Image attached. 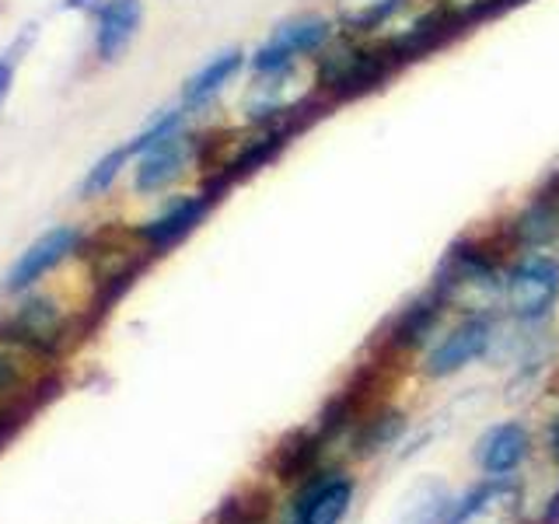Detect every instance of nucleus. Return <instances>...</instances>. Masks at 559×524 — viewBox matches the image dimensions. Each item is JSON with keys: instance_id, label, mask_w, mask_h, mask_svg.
I'll list each match as a JSON object with an SVG mask.
<instances>
[{"instance_id": "7ed1b4c3", "label": "nucleus", "mask_w": 559, "mask_h": 524, "mask_svg": "<svg viewBox=\"0 0 559 524\" xmlns=\"http://www.w3.org/2000/svg\"><path fill=\"white\" fill-rule=\"evenodd\" d=\"M395 67L399 60L392 57L389 46H381V49L346 46V49L325 52L319 63V81L325 92H332L336 98H357L371 92V87H378Z\"/></svg>"}, {"instance_id": "2eb2a0df", "label": "nucleus", "mask_w": 559, "mask_h": 524, "mask_svg": "<svg viewBox=\"0 0 559 524\" xmlns=\"http://www.w3.org/2000/svg\"><path fill=\"white\" fill-rule=\"evenodd\" d=\"M444 308H448L444 294L437 290V287H430L424 297H416V301L395 319L392 343H395L399 349H409V346H416V343H424V340H427V332L433 329L437 319H441V311H444Z\"/></svg>"}, {"instance_id": "9d476101", "label": "nucleus", "mask_w": 559, "mask_h": 524, "mask_svg": "<svg viewBox=\"0 0 559 524\" xmlns=\"http://www.w3.org/2000/svg\"><path fill=\"white\" fill-rule=\"evenodd\" d=\"M140 22H144V4L140 0H105L98 11L95 46L102 60H119L136 39Z\"/></svg>"}, {"instance_id": "f8f14e48", "label": "nucleus", "mask_w": 559, "mask_h": 524, "mask_svg": "<svg viewBox=\"0 0 559 524\" xmlns=\"http://www.w3.org/2000/svg\"><path fill=\"white\" fill-rule=\"evenodd\" d=\"M210 203L214 196H186V200H175L165 214H157L154 221H147L140 227V238H144L151 249H168V245L182 241L192 227H197L206 214H210Z\"/></svg>"}, {"instance_id": "1a4fd4ad", "label": "nucleus", "mask_w": 559, "mask_h": 524, "mask_svg": "<svg viewBox=\"0 0 559 524\" xmlns=\"http://www.w3.org/2000/svg\"><path fill=\"white\" fill-rule=\"evenodd\" d=\"M354 503V479L349 476H325L305 486L297 497L290 524H340Z\"/></svg>"}, {"instance_id": "423d86ee", "label": "nucleus", "mask_w": 559, "mask_h": 524, "mask_svg": "<svg viewBox=\"0 0 559 524\" xmlns=\"http://www.w3.org/2000/svg\"><path fill=\"white\" fill-rule=\"evenodd\" d=\"M489 343H493V322L486 314H468V319L451 329L448 336L430 349L427 357V374L430 378H448L454 371H462L472 360H479Z\"/></svg>"}, {"instance_id": "39448f33", "label": "nucleus", "mask_w": 559, "mask_h": 524, "mask_svg": "<svg viewBox=\"0 0 559 524\" xmlns=\"http://www.w3.org/2000/svg\"><path fill=\"white\" fill-rule=\"evenodd\" d=\"M0 336L25 349L49 354V349H57L63 340V319L49 297H25V301L0 322Z\"/></svg>"}, {"instance_id": "dca6fc26", "label": "nucleus", "mask_w": 559, "mask_h": 524, "mask_svg": "<svg viewBox=\"0 0 559 524\" xmlns=\"http://www.w3.org/2000/svg\"><path fill=\"white\" fill-rule=\"evenodd\" d=\"M514 238L532 252H546L559 238V200L542 196L514 221Z\"/></svg>"}, {"instance_id": "412c9836", "label": "nucleus", "mask_w": 559, "mask_h": 524, "mask_svg": "<svg viewBox=\"0 0 559 524\" xmlns=\"http://www.w3.org/2000/svg\"><path fill=\"white\" fill-rule=\"evenodd\" d=\"M14 381H17L14 364H11L8 357H0V392H11V389H14Z\"/></svg>"}, {"instance_id": "4be33fe9", "label": "nucleus", "mask_w": 559, "mask_h": 524, "mask_svg": "<svg viewBox=\"0 0 559 524\" xmlns=\"http://www.w3.org/2000/svg\"><path fill=\"white\" fill-rule=\"evenodd\" d=\"M556 448H559V433H556ZM552 517H559V493H556V500H552Z\"/></svg>"}, {"instance_id": "f3484780", "label": "nucleus", "mask_w": 559, "mask_h": 524, "mask_svg": "<svg viewBox=\"0 0 559 524\" xmlns=\"http://www.w3.org/2000/svg\"><path fill=\"white\" fill-rule=\"evenodd\" d=\"M402 8V0H336L340 25L349 32H371Z\"/></svg>"}, {"instance_id": "0eeeda50", "label": "nucleus", "mask_w": 559, "mask_h": 524, "mask_svg": "<svg viewBox=\"0 0 559 524\" xmlns=\"http://www.w3.org/2000/svg\"><path fill=\"white\" fill-rule=\"evenodd\" d=\"M78 241H81V235L74 231V227H67V224H60V227H49L46 235H39L35 238L28 249L14 259V266H11V273H8V290L11 294H17V290H28L35 279H43L52 266H60V262L78 249Z\"/></svg>"}, {"instance_id": "f257e3e1", "label": "nucleus", "mask_w": 559, "mask_h": 524, "mask_svg": "<svg viewBox=\"0 0 559 524\" xmlns=\"http://www.w3.org/2000/svg\"><path fill=\"white\" fill-rule=\"evenodd\" d=\"M433 287L444 294L448 305L454 301L472 314H483L486 305H493L497 297H503V279H500L497 266L489 262L486 252L472 249L465 241L451 245L444 266L437 270Z\"/></svg>"}, {"instance_id": "6ab92c4d", "label": "nucleus", "mask_w": 559, "mask_h": 524, "mask_svg": "<svg viewBox=\"0 0 559 524\" xmlns=\"http://www.w3.org/2000/svg\"><path fill=\"white\" fill-rule=\"evenodd\" d=\"M32 39H35V25H28V32H22L4 52H0V112H4V105H8V98H11L17 60H22V52H25V46H28Z\"/></svg>"}, {"instance_id": "f03ea898", "label": "nucleus", "mask_w": 559, "mask_h": 524, "mask_svg": "<svg viewBox=\"0 0 559 524\" xmlns=\"http://www.w3.org/2000/svg\"><path fill=\"white\" fill-rule=\"evenodd\" d=\"M559 297V259L549 252H528L503 276V305L521 322H538Z\"/></svg>"}, {"instance_id": "4468645a", "label": "nucleus", "mask_w": 559, "mask_h": 524, "mask_svg": "<svg viewBox=\"0 0 559 524\" xmlns=\"http://www.w3.org/2000/svg\"><path fill=\"white\" fill-rule=\"evenodd\" d=\"M514 497V489H511V476H489L486 483L479 486H472L468 493L462 497H454L448 503V514H444V524H476L479 517H486L489 511H493L497 503L503 500H511Z\"/></svg>"}, {"instance_id": "6e6552de", "label": "nucleus", "mask_w": 559, "mask_h": 524, "mask_svg": "<svg viewBox=\"0 0 559 524\" xmlns=\"http://www.w3.org/2000/svg\"><path fill=\"white\" fill-rule=\"evenodd\" d=\"M189 157H192V136H186L182 130L165 136V140H157V144L147 147L144 154H140V162H136V175H133L136 192L168 189L186 171Z\"/></svg>"}, {"instance_id": "ddd939ff", "label": "nucleus", "mask_w": 559, "mask_h": 524, "mask_svg": "<svg viewBox=\"0 0 559 524\" xmlns=\"http://www.w3.org/2000/svg\"><path fill=\"white\" fill-rule=\"evenodd\" d=\"M241 63H245L241 49H224V52H217L214 60H206L197 74L182 84V105H186V109H200V105L214 102L224 92V84L241 70Z\"/></svg>"}, {"instance_id": "20e7f679", "label": "nucleus", "mask_w": 559, "mask_h": 524, "mask_svg": "<svg viewBox=\"0 0 559 524\" xmlns=\"http://www.w3.org/2000/svg\"><path fill=\"white\" fill-rule=\"evenodd\" d=\"M332 39V25L319 14H301L290 17V22L276 25L266 43L255 49L252 70L255 74H273V70H287L294 67L297 57H308V52H322Z\"/></svg>"}, {"instance_id": "a211bd4d", "label": "nucleus", "mask_w": 559, "mask_h": 524, "mask_svg": "<svg viewBox=\"0 0 559 524\" xmlns=\"http://www.w3.org/2000/svg\"><path fill=\"white\" fill-rule=\"evenodd\" d=\"M127 157H133L127 144L116 147V151H109L105 157H98L95 168L87 171V179L81 182V196H98V192L109 189V186L116 182V175L122 171V165H127Z\"/></svg>"}, {"instance_id": "aec40b11", "label": "nucleus", "mask_w": 559, "mask_h": 524, "mask_svg": "<svg viewBox=\"0 0 559 524\" xmlns=\"http://www.w3.org/2000/svg\"><path fill=\"white\" fill-rule=\"evenodd\" d=\"M448 497H433V500H427L424 507L416 511V517L409 521V524H444V514H448Z\"/></svg>"}, {"instance_id": "9b49d317", "label": "nucleus", "mask_w": 559, "mask_h": 524, "mask_svg": "<svg viewBox=\"0 0 559 524\" xmlns=\"http://www.w3.org/2000/svg\"><path fill=\"white\" fill-rule=\"evenodd\" d=\"M528 448H532V437L521 424H500L479 441V465L486 476H497V479L514 476L521 462L528 458Z\"/></svg>"}]
</instances>
